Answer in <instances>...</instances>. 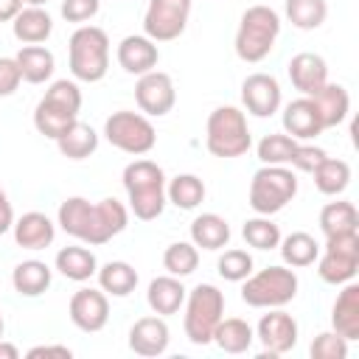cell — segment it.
<instances>
[{
  "label": "cell",
  "instance_id": "cell-14",
  "mask_svg": "<svg viewBox=\"0 0 359 359\" xmlns=\"http://www.w3.org/2000/svg\"><path fill=\"white\" fill-rule=\"evenodd\" d=\"M135 101L140 107V112L151 115V118H163L174 109L177 104V90L168 73L163 70H149L137 79L135 84Z\"/></svg>",
  "mask_w": 359,
  "mask_h": 359
},
{
  "label": "cell",
  "instance_id": "cell-4",
  "mask_svg": "<svg viewBox=\"0 0 359 359\" xmlns=\"http://www.w3.org/2000/svg\"><path fill=\"white\" fill-rule=\"evenodd\" d=\"M280 34V14L269 6H250L236 31V56L241 62H261L275 48V39Z\"/></svg>",
  "mask_w": 359,
  "mask_h": 359
},
{
  "label": "cell",
  "instance_id": "cell-12",
  "mask_svg": "<svg viewBox=\"0 0 359 359\" xmlns=\"http://www.w3.org/2000/svg\"><path fill=\"white\" fill-rule=\"evenodd\" d=\"M191 17V0H149L143 14V31L154 42L177 39Z\"/></svg>",
  "mask_w": 359,
  "mask_h": 359
},
{
  "label": "cell",
  "instance_id": "cell-35",
  "mask_svg": "<svg viewBox=\"0 0 359 359\" xmlns=\"http://www.w3.org/2000/svg\"><path fill=\"white\" fill-rule=\"evenodd\" d=\"M280 255H283V264L286 266H311L320 255V244L314 241V236L297 230V233H289L286 238H280Z\"/></svg>",
  "mask_w": 359,
  "mask_h": 359
},
{
  "label": "cell",
  "instance_id": "cell-41",
  "mask_svg": "<svg viewBox=\"0 0 359 359\" xmlns=\"http://www.w3.org/2000/svg\"><path fill=\"white\" fill-rule=\"evenodd\" d=\"M216 269L224 280L241 283L247 275H252V255L247 250H224V255H219Z\"/></svg>",
  "mask_w": 359,
  "mask_h": 359
},
{
  "label": "cell",
  "instance_id": "cell-28",
  "mask_svg": "<svg viewBox=\"0 0 359 359\" xmlns=\"http://www.w3.org/2000/svg\"><path fill=\"white\" fill-rule=\"evenodd\" d=\"M56 269L67 278V280H76V283H84L90 280L95 272H98V258L93 250L87 247H62L56 252Z\"/></svg>",
  "mask_w": 359,
  "mask_h": 359
},
{
  "label": "cell",
  "instance_id": "cell-33",
  "mask_svg": "<svg viewBox=\"0 0 359 359\" xmlns=\"http://www.w3.org/2000/svg\"><path fill=\"white\" fill-rule=\"evenodd\" d=\"M311 174H314L317 191L325 194V196L342 194L348 188V182H351V165L345 160H339V157H325Z\"/></svg>",
  "mask_w": 359,
  "mask_h": 359
},
{
  "label": "cell",
  "instance_id": "cell-32",
  "mask_svg": "<svg viewBox=\"0 0 359 359\" xmlns=\"http://www.w3.org/2000/svg\"><path fill=\"white\" fill-rule=\"evenodd\" d=\"M252 339H255V331L241 317H227V320L222 317L219 325H216V331H213V342L224 353H244V351H250Z\"/></svg>",
  "mask_w": 359,
  "mask_h": 359
},
{
  "label": "cell",
  "instance_id": "cell-25",
  "mask_svg": "<svg viewBox=\"0 0 359 359\" xmlns=\"http://www.w3.org/2000/svg\"><path fill=\"white\" fill-rule=\"evenodd\" d=\"M185 286H182V280L180 278H174V275H160V278H154L151 283H149V292H146V303H149V309L154 311V314H160V317H165V314H177L180 311V306L185 303Z\"/></svg>",
  "mask_w": 359,
  "mask_h": 359
},
{
  "label": "cell",
  "instance_id": "cell-27",
  "mask_svg": "<svg viewBox=\"0 0 359 359\" xmlns=\"http://www.w3.org/2000/svg\"><path fill=\"white\" fill-rule=\"evenodd\" d=\"M14 59L20 65L22 81H28V84H45L53 76V67H56V59L45 45H25V48L17 50Z\"/></svg>",
  "mask_w": 359,
  "mask_h": 359
},
{
  "label": "cell",
  "instance_id": "cell-20",
  "mask_svg": "<svg viewBox=\"0 0 359 359\" xmlns=\"http://www.w3.org/2000/svg\"><path fill=\"white\" fill-rule=\"evenodd\" d=\"M283 129L294 140H311L325 126L320 121V112H317L314 101L309 95H303V98H294V101H289L283 107Z\"/></svg>",
  "mask_w": 359,
  "mask_h": 359
},
{
  "label": "cell",
  "instance_id": "cell-1",
  "mask_svg": "<svg viewBox=\"0 0 359 359\" xmlns=\"http://www.w3.org/2000/svg\"><path fill=\"white\" fill-rule=\"evenodd\" d=\"M126 224H129V210L112 196L101 202H90L84 196H67L59 205V227L90 247L112 241L118 233L126 230Z\"/></svg>",
  "mask_w": 359,
  "mask_h": 359
},
{
  "label": "cell",
  "instance_id": "cell-40",
  "mask_svg": "<svg viewBox=\"0 0 359 359\" xmlns=\"http://www.w3.org/2000/svg\"><path fill=\"white\" fill-rule=\"evenodd\" d=\"M294 149H297V140L294 137H289L286 132L283 135L280 132H272V135H266L258 143V160L264 165H289Z\"/></svg>",
  "mask_w": 359,
  "mask_h": 359
},
{
  "label": "cell",
  "instance_id": "cell-39",
  "mask_svg": "<svg viewBox=\"0 0 359 359\" xmlns=\"http://www.w3.org/2000/svg\"><path fill=\"white\" fill-rule=\"evenodd\" d=\"M241 236L250 247L255 250H275L280 244V227L269 219V216H255V219H247L244 227H241Z\"/></svg>",
  "mask_w": 359,
  "mask_h": 359
},
{
  "label": "cell",
  "instance_id": "cell-42",
  "mask_svg": "<svg viewBox=\"0 0 359 359\" xmlns=\"http://www.w3.org/2000/svg\"><path fill=\"white\" fill-rule=\"evenodd\" d=\"M309 353H311V359H345L348 356V339L339 337L337 331H323L314 337Z\"/></svg>",
  "mask_w": 359,
  "mask_h": 359
},
{
  "label": "cell",
  "instance_id": "cell-19",
  "mask_svg": "<svg viewBox=\"0 0 359 359\" xmlns=\"http://www.w3.org/2000/svg\"><path fill=\"white\" fill-rule=\"evenodd\" d=\"M168 339H171V331H168V325H165V320L160 314L157 317H140L129 328V348L137 356H160V353H165Z\"/></svg>",
  "mask_w": 359,
  "mask_h": 359
},
{
  "label": "cell",
  "instance_id": "cell-13",
  "mask_svg": "<svg viewBox=\"0 0 359 359\" xmlns=\"http://www.w3.org/2000/svg\"><path fill=\"white\" fill-rule=\"evenodd\" d=\"M255 337L264 345L261 359H275L280 353H289L297 345V320L283 309H269V314L258 320Z\"/></svg>",
  "mask_w": 359,
  "mask_h": 359
},
{
  "label": "cell",
  "instance_id": "cell-3",
  "mask_svg": "<svg viewBox=\"0 0 359 359\" xmlns=\"http://www.w3.org/2000/svg\"><path fill=\"white\" fill-rule=\"evenodd\" d=\"M67 65L73 79L95 84L109 70V36L98 25H79L67 42Z\"/></svg>",
  "mask_w": 359,
  "mask_h": 359
},
{
  "label": "cell",
  "instance_id": "cell-7",
  "mask_svg": "<svg viewBox=\"0 0 359 359\" xmlns=\"http://www.w3.org/2000/svg\"><path fill=\"white\" fill-rule=\"evenodd\" d=\"M297 275L289 266H266L255 275L244 278L241 300L252 309H280L294 300L297 294Z\"/></svg>",
  "mask_w": 359,
  "mask_h": 359
},
{
  "label": "cell",
  "instance_id": "cell-9",
  "mask_svg": "<svg viewBox=\"0 0 359 359\" xmlns=\"http://www.w3.org/2000/svg\"><path fill=\"white\" fill-rule=\"evenodd\" d=\"M297 194V177L286 165H264L250 180V208L258 216L283 210Z\"/></svg>",
  "mask_w": 359,
  "mask_h": 359
},
{
  "label": "cell",
  "instance_id": "cell-18",
  "mask_svg": "<svg viewBox=\"0 0 359 359\" xmlns=\"http://www.w3.org/2000/svg\"><path fill=\"white\" fill-rule=\"evenodd\" d=\"M289 79L294 84V90H300L303 95H314L317 90H323V84L328 81V65L320 53H311V50H303V53H294L289 59Z\"/></svg>",
  "mask_w": 359,
  "mask_h": 359
},
{
  "label": "cell",
  "instance_id": "cell-34",
  "mask_svg": "<svg viewBox=\"0 0 359 359\" xmlns=\"http://www.w3.org/2000/svg\"><path fill=\"white\" fill-rule=\"evenodd\" d=\"M320 230L328 236H337V233H351V230H359V213L353 208V202H328L323 210H320Z\"/></svg>",
  "mask_w": 359,
  "mask_h": 359
},
{
  "label": "cell",
  "instance_id": "cell-10",
  "mask_svg": "<svg viewBox=\"0 0 359 359\" xmlns=\"http://www.w3.org/2000/svg\"><path fill=\"white\" fill-rule=\"evenodd\" d=\"M104 137L109 146L126 151V154H149L157 143V132L151 121L132 109H118L104 123Z\"/></svg>",
  "mask_w": 359,
  "mask_h": 359
},
{
  "label": "cell",
  "instance_id": "cell-49",
  "mask_svg": "<svg viewBox=\"0 0 359 359\" xmlns=\"http://www.w3.org/2000/svg\"><path fill=\"white\" fill-rule=\"evenodd\" d=\"M17 356H20L17 345H11V342H3V339H0V359H17Z\"/></svg>",
  "mask_w": 359,
  "mask_h": 359
},
{
  "label": "cell",
  "instance_id": "cell-48",
  "mask_svg": "<svg viewBox=\"0 0 359 359\" xmlns=\"http://www.w3.org/2000/svg\"><path fill=\"white\" fill-rule=\"evenodd\" d=\"M22 3L25 0H0V22H11L20 14Z\"/></svg>",
  "mask_w": 359,
  "mask_h": 359
},
{
  "label": "cell",
  "instance_id": "cell-8",
  "mask_svg": "<svg viewBox=\"0 0 359 359\" xmlns=\"http://www.w3.org/2000/svg\"><path fill=\"white\" fill-rule=\"evenodd\" d=\"M224 317V294L213 283H199L185 294V337L194 345L213 342V331Z\"/></svg>",
  "mask_w": 359,
  "mask_h": 359
},
{
  "label": "cell",
  "instance_id": "cell-24",
  "mask_svg": "<svg viewBox=\"0 0 359 359\" xmlns=\"http://www.w3.org/2000/svg\"><path fill=\"white\" fill-rule=\"evenodd\" d=\"M50 280H53V272L45 261H36V258H28V261H20L11 272V286L17 294L22 297H39L50 289Z\"/></svg>",
  "mask_w": 359,
  "mask_h": 359
},
{
  "label": "cell",
  "instance_id": "cell-15",
  "mask_svg": "<svg viewBox=\"0 0 359 359\" xmlns=\"http://www.w3.org/2000/svg\"><path fill=\"white\" fill-rule=\"evenodd\" d=\"M70 320L79 331H87V334H95L107 325L109 320V300H107V292L104 289H79L73 292L70 297Z\"/></svg>",
  "mask_w": 359,
  "mask_h": 359
},
{
  "label": "cell",
  "instance_id": "cell-11",
  "mask_svg": "<svg viewBox=\"0 0 359 359\" xmlns=\"http://www.w3.org/2000/svg\"><path fill=\"white\" fill-rule=\"evenodd\" d=\"M317 272L334 286L353 280L359 272V230L328 236L323 255H317Z\"/></svg>",
  "mask_w": 359,
  "mask_h": 359
},
{
  "label": "cell",
  "instance_id": "cell-6",
  "mask_svg": "<svg viewBox=\"0 0 359 359\" xmlns=\"http://www.w3.org/2000/svg\"><path fill=\"white\" fill-rule=\"evenodd\" d=\"M205 146L213 157H241L250 151L252 137L247 129V118L238 107H216L208 115V126H205Z\"/></svg>",
  "mask_w": 359,
  "mask_h": 359
},
{
  "label": "cell",
  "instance_id": "cell-46",
  "mask_svg": "<svg viewBox=\"0 0 359 359\" xmlns=\"http://www.w3.org/2000/svg\"><path fill=\"white\" fill-rule=\"evenodd\" d=\"M39 356H59V359H70L73 351L67 345H36L28 351V359H39Z\"/></svg>",
  "mask_w": 359,
  "mask_h": 359
},
{
  "label": "cell",
  "instance_id": "cell-47",
  "mask_svg": "<svg viewBox=\"0 0 359 359\" xmlns=\"http://www.w3.org/2000/svg\"><path fill=\"white\" fill-rule=\"evenodd\" d=\"M11 227H14V208H11L8 196H6V191L0 188V236L8 233Z\"/></svg>",
  "mask_w": 359,
  "mask_h": 359
},
{
  "label": "cell",
  "instance_id": "cell-16",
  "mask_svg": "<svg viewBox=\"0 0 359 359\" xmlns=\"http://www.w3.org/2000/svg\"><path fill=\"white\" fill-rule=\"evenodd\" d=\"M241 104L255 118H269L280 107V84L269 73H252L241 81Z\"/></svg>",
  "mask_w": 359,
  "mask_h": 359
},
{
  "label": "cell",
  "instance_id": "cell-5",
  "mask_svg": "<svg viewBox=\"0 0 359 359\" xmlns=\"http://www.w3.org/2000/svg\"><path fill=\"white\" fill-rule=\"evenodd\" d=\"M79 109H81L79 84L67 81V79H59L39 98V104L34 109V126H36L39 135L56 140L73 121H79Z\"/></svg>",
  "mask_w": 359,
  "mask_h": 359
},
{
  "label": "cell",
  "instance_id": "cell-44",
  "mask_svg": "<svg viewBox=\"0 0 359 359\" xmlns=\"http://www.w3.org/2000/svg\"><path fill=\"white\" fill-rule=\"evenodd\" d=\"M101 0H62V17L67 22H87L98 14Z\"/></svg>",
  "mask_w": 359,
  "mask_h": 359
},
{
  "label": "cell",
  "instance_id": "cell-2",
  "mask_svg": "<svg viewBox=\"0 0 359 359\" xmlns=\"http://www.w3.org/2000/svg\"><path fill=\"white\" fill-rule=\"evenodd\" d=\"M123 188L129 196V210L140 222H151L165 208V174L151 160H135L123 168Z\"/></svg>",
  "mask_w": 359,
  "mask_h": 359
},
{
  "label": "cell",
  "instance_id": "cell-21",
  "mask_svg": "<svg viewBox=\"0 0 359 359\" xmlns=\"http://www.w3.org/2000/svg\"><path fill=\"white\" fill-rule=\"evenodd\" d=\"M14 241L17 247L22 250H45L53 244L56 238V224L39 213V210H31V213H22L17 222H14Z\"/></svg>",
  "mask_w": 359,
  "mask_h": 359
},
{
  "label": "cell",
  "instance_id": "cell-23",
  "mask_svg": "<svg viewBox=\"0 0 359 359\" xmlns=\"http://www.w3.org/2000/svg\"><path fill=\"white\" fill-rule=\"evenodd\" d=\"M11 31L22 45H42L53 34V20L42 6H22L11 20Z\"/></svg>",
  "mask_w": 359,
  "mask_h": 359
},
{
  "label": "cell",
  "instance_id": "cell-30",
  "mask_svg": "<svg viewBox=\"0 0 359 359\" xmlns=\"http://www.w3.org/2000/svg\"><path fill=\"white\" fill-rule=\"evenodd\" d=\"M191 241L202 250H222L230 241V224L219 213H202L191 222Z\"/></svg>",
  "mask_w": 359,
  "mask_h": 359
},
{
  "label": "cell",
  "instance_id": "cell-31",
  "mask_svg": "<svg viewBox=\"0 0 359 359\" xmlns=\"http://www.w3.org/2000/svg\"><path fill=\"white\" fill-rule=\"evenodd\" d=\"M95 275H98V286L112 297H126L137 286V269L126 261H107L104 266H98Z\"/></svg>",
  "mask_w": 359,
  "mask_h": 359
},
{
  "label": "cell",
  "instance_id": "cell-26",
  "mask_svg": "<svg viewBox=\"0 0 359 359\" xmlns=\"http://www.w3.org/2000/svg\"><path fill=\"white\" fill-rule=\"evenodd\" d=\"M311 101H314V107H317L320 121H323L325 129H331V126H337V123H342V121L348 118L351 95H348V90H345L342 84L325 81L323 90H317V93L311 95Z\"/></svg>",
  "mask_w": 359,
  "mask_h": 359
},
{
  "label": "cell",
  "instance_id": "cell-17",
  "mask_svg": "<svg viewBox=\"0 0 359 359\" xmlns=\"http://www.w3.org/2000/svg\"><path fill=\"white\" fill-rule=\"evenodd\" d=\"M160 62V50H157V42L149 39L146 34L137 36V34H129L121 39L118 45V65L132 73V76H143L149 70H154Z\"/></svg>",
  "mask_w": 359,
  "mask_h": 359
},
{
  "label": "cell",
  "instance_id": "cell-29",
  "mask_svg": "<svg viewBox=\"0 0 359 359\" xmlns=\"http://www.w3.org/2000/svg\"><path fill=\"white\" fill-rule=\"evenodd\" d=\"M56 146L59 151L67 157V160H84L90 157L95 149H98V135L90 123H81V121H73L59 137H56Z\"/></svg>",
  "mask_w": 359,
  "mask_h": 359
},
{
  "label": "cell",
  "instance_id": "cell-43",
  "mask_svg": "<svg viewBox=\"0 0 359 359\" xmlns=\"http://www.w3.org/2000/svg\"><path fill=\"white\" fill-rule=\"evenodd\" d=\"M328 154L320 149V146H311V143H297V149H294V154H292V160H289V165H294L297 171H306V174H311L323 160H325Z\"/></svg>",
  "mask_w": 359,
  "mask_h": 359
},
{
  "label": "cell",
  "instance_id": "cell-37",
  "mask_svg": "<svg viewBox=\"0 0 359 359\" xmlns=\"http://www.w3.org/2000/svg\"><path fill=\"white\" fill-rule=\"evenodd\" d=\"M286 17L294 28L300 31H314L325 22L328 17V3L325 0H286Z\"/></svg>",
  "mask_w": 359,
  "mask_h": 359
},
{
  "label": "cell",
  "instance_id": "cell-51",
  "mask_svg": "<svg viewBox=\"0 0 359 359\" xmlns=\"http://www.w3.org/2000/svg\"><path fill=\"white\" fill-rule=\"evenodd\" d=\"M3 328H6V323H3V314H0V339H3Z\"/></svg>",
  "mask_w": 359,
  "mask_h": 359
},
{
  "label": "cell",
  "instance_id": "cell-38",
  "mask_svg": "<svg viewBox=\"0 0 359 359\" xmlns=\"http://www.w3.org/2000/svg\"><path fill=\"white\" fill-rule=\"evenodd\" d=\"M163 266L174 278H185L199 266V250L194 241H174L163 252Z\"/></svg>",
  "mask_w": 359,
  "mask_h": 359
},
{
  "label": "cell",
  "instance_id": "cell-45",
  "mask_svg": "<svg viewBox=\"0 0 359 359\" xmlns=\"http://www.w3.org/2000/svg\"><path fill=\"white\" fill-rule=\"evenodd\" d=\"M22 81V73H20V65L14 56H0V98L17 93Z\"/></svg>",
  "mask_w": 359,
  "mask_h": 359
},
{
  "label": "cell",
  "instance_id": "cell-22",
  "mask_svg": "<svg viewBox=\"0 0 359 359\" xmlns=\"http://www.w3.org/2000/svg\"><path fill=\"white\" fill-rule=\"evenodd\" d=\"M331 325L339 337L348 342L359 339V283H345V289L337 294L331 309Z\"/></svg>",
  "mask_w": 359,
  "mask_h": 359
},
{
  "label": "cell",
  "instance_id": "cell-50",
  "mask_svg": "<svg viewBox=\"0 0 359 359\" xmlns=\"http://www.w3.org/2000/svg\"><path fill=\"white\" fill-rule=\"evenodd\" d=\"M25 3H28V6H45L48 0H25Z\"/></svg>",
  "mask_w": 359,
  "mask_h": 359
},
{
  "label": "cell",
  "instance_id": "cell-36",
  "mask_svg": "<svg viewBox=\"0 0 359 359\" xmlns=\"http://www.w3.org/2000/svg\"><path fill=\"white\" fill-rule=\"evenodd\" d=\"M165 199L180 210H194L205 199V182L196 174H177L165 185Z\"/></svg>",
  "mask_w": 359,
  "mask_h": 359
}]
</instances>
